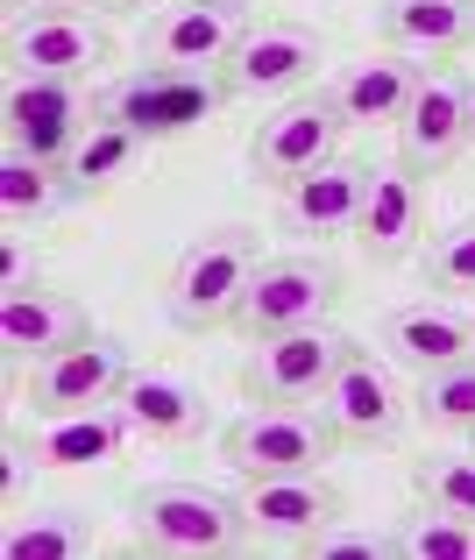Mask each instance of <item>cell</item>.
<instances>
[{
	"instance_id": "cell-1",
	"label": "cell",
	"mask_w": 475,
	"mask_h": 560,
	"mask_svg": "<svg viewBox=\"0 0 475 560\" xmlns=\"http://www.w3.org/2000/svg\"><path fill=\"white\" fill-rule=\"evenodd\" d=\"M248 504L234 490L213 482H150L136 497V525L128 547L136 553H163V560H213V553H242L248 547Z\"/></svg>"
},
{
	"instance_id": "cell-2",
	"label": "cell",
	"mask_w": 475,
	"mask_h": 560,
	"mask_svg": "<svg viewBox=\"0 0 475 560\" xmlns=\"http://www.w3.org/2000/svg\"><path fill=\"white\" fill-rule=\"evenodd\" d=\"M263 270V234L228 220V228H206L199 242H185V256L171 262V284H163V313L177 334H213L234 319L248 277Z\"/></svg>"
},
{
	"instance_id": "cell-3",
	"label": "cell",
	"mask_w": 475,
	"mask_h": 560,
	"mask_svg": "<svg viewBox=\"0 0 475 560\" xmlns=\"http://www.w3.org/2000/svg\"><path fill=\"white\" fill-rule=\"evenodd\" d=\"M220 107H228L220 71H171V65H136L128 79H114V85H100V93H93L100 121L136 128L142 142L192 136V128H206Z\"/></svg>"
},
{
	"instance_id": "cell-4",
	"label": "cell",
	"mask_w": 475,
	"mask_h": 560,
	"mask_svg": "<svg viewBox=\"0 0 475 560\" xmlns=\"http://www.w3.org/2000/svg\"><path fill=\"white\" fill-rule=\"evenodd\" d=\"M397 376H405V370H397L391 355H369V348H355V355L340 362V376L320 390V419H326V433H334V447L383 454V447L405 440L412 390Z\"/></svg>"
},
{
	"instance_id": "cell-5",
	"label": "cell",
	"mask_w": 475,
	"mask_h": 560,
	"mask_svg": "<svg viewBox=\"0 0 475 560\" xmlns=\"http://www.w3.org/2000/svg\"><path fill=\"white\" fill-rule=\"evenodd\" d=\"M340 299H348V277H340L320 248L263 256V270L248 277V291H242L228 327L242 334V341H263V334H291V327H313V319H334Z\"/></svg>"
},
{
	"instance_id": "cell-6",
	"label": "cell",
	"mask_w": 475,
	"mask_h": 560,
	"mask_svg": "<svg viewBox=\"0 0 475 560\" xmlns=\"http://www.w3.org/2000/svg\"><path fill=\"white\" fill-rule=\"evenodd\" d=\"M355 355V341L334 327V319H313V327L291 334H263L242 355V397L248 405H320V390L340 376V362Z\"/></svg>"
},
{
	"instance_id": "cell-7",
	"label": "cell",
	"mask_w": 475,
	"mask_h": 560,
	"mask_svg": "<svg viewBox=\"0 0 475 560\" xmlns=\"http://www.w3.org/2000/svg\"><path fill=\"white\" fill-rule=\"evenodd\" d=\"M220 454L242 482L256 476H313V468L334 462V433H326L320 405H248L234 425H220Z\"/></svg>"
},
{
	"instance_id": "cell-8",
	"label": "cell",
	"mask_w": 475,
	"mask_h": 560,
	"mask_svg": "<svg viewBox=\"0 0 475 560\" xmlns=\"http://www.w3.org/2000/svg\"><path fill=\"white\" fill-rule=\"evenodd\" d=\"M93 100H85V79H43V71H14L8 100H0V136L14 150L43 156V164H71V150L93 128Z\"/></svg>"
},
{
	"instance_id": "cell-9",
	"label": "cell",
	"mask_w": 475,
	"mask_h": 560,
	"mask_svg": "<svg viewBox=\"0 0 475 560\" xmlns=\"http://www.w3.org/2000/svg\"><path fill=\"white\" fill-rule=\"evenodd\" d=\"M326 65V36L305 22H248L242 43L220 65L228 100H291L299 85H313V71Z\"/></svg>"
},
{
	"instance_id": "cell-10",
	"label": "cell",
	"mask_w": 475,
	"mask_h": 560,
	"mask_svg": "<svg viewBox=\"0 0 475 560\" xmlns=\"http://www.w3.org/2000/svg\"><path fill=\"white\" fill-rule=\"evenodd\" d=\"M340 136H348V121H340V107L326 93L313 100H285L277 114H263L256 136H248V171H256L263 185H299L305 171L334 164L340 156Z\"/></svg>"
},
{
	"instance_id": "cell-11",
	"label": "cell",
	"mask_w": 475,
	"mask_h": 560,
	"mask_svg": "<svg viewBox=\"0 0 475 560\" xmlns=\"http://www.w3.org/2000/svg\"><path fill=\"white\" fill-rule=\"evenodd\" d=\"M376 348L397 362L412 383L433 376V370H454V362L475 355V313L462 299H412V305H391L376 319Z\"/></svg>"
},
{
	"instance_id": "cell-12",
	"label": "cell",
	"mask_w": 475,
	"mask_h": 560,
	"mask_svg": "<svg viewBox=\"0 0 475 560\" xmlns=\"http://www.w3.org/2000/svg\"><path fill=\"white\" fill-rule=\"evenodd\" d=\"M128 376H136L128 348L114 341V334H93V341H79V348H65V355L28 370V405H36V419L93 411V405H114V397L128 390Z\"/></svg>"
},
{
	"instance_id": "cell-13",
	"label": "cell",
	"mask_w": 475,
	"mask_h": 560,
	"mask_svg": "<svg viewBox=\"0 0 475 560\" xmlns=\"http://www.w3.org/2000/svg\"><path fill=\"white\" fill-rule=\"evenodd\" d=\"M248 14L242 8H213V0H163L142 22V65H171V71H220L228 50L242 43Z\"/></svg>"
},
{
	"instance_id": "cell-14",
	"label": "cell",
	"mask_w": 475,
	"mask_h": 560,
	"mask_svg": "<svg viewBox=\"0 0 475 560\" xmlns=\"http://www.w3.org/2000/svg\"><path fill=\"white\" fill-rule=\"evenodd\" d=\"M248 504V533L263 539V547H285V553H305V539L326 533L334 518H348V497L334 490V482L320 476H256L242 490Z\"/></svg>"
},
{
	"instance_id": "cell-15",
	"label": "cell",
	"mask_w": 475,
	"mask_h": 560,
	"mask_svg": "<svg viewBox=\"0 0 475 560\" xmlns=\"http://www.w3.org/2000/svg\"><path fill=\"white\" fill-rule=\"evenodd\" d=\"M462 150H468V79L426 71L412 107L397 114V164H405L412 178H440Z\"/></svg>"
},
{
	"instance_id": "cell-16",
	"label": "cell",
	"mask_w": 475,
	"mask_h": 560,
	"mask_svg": "<svg viewBox=\"0 0 475 560\" xmlns=\"http://www.w3.org/2000/svg\"><path fill=\"white\" fill-rule=\"evenodd\" d=\"M355 248L369 256V270H391V262L426 248V191L397 156L369 164V199H362V220H355Z\"/></svg>"
},
{
	"instance_id": "cell-17",
	"label": "cell",
	"mask_w": 475,
	"mask_h": 560,
	"mask_svg": "<svg viewBox=\"0 0 475 560\" xmlns=\"http://www.w3.org/2000/svg\"><path fill=\"white\" fill-rule=\"evenodd\" d=\"M107 57H114L107 28H93L85 14L36 8L28 22H8V65L14 71H43V79H93Z\"/></svg>"
},
{
	"instance_id": "cell-18",
	"label": "cell",
	"mask_w": 475,
	"mask_h": 560,
	"mask_svg": "<svg viewBox=\"0 0 475 560\" xmlns=\"http://www.w3.org/2000/svg\"><path fill=\"white\" fill-rule=\"evenodd\" d=\"M93 341V313H85L79 299H65V291H8L0 299V355H8V370H36V362L65 355V348Z\"/></svg>"
},
{
	"instance_id": "cell-19",
	"label": "cell",
	"mask_w": 475,
	"mask_h": 560,
	"mask_svg": "<svg viewBox=\"0 0 475 560\" xmlns=\"http://www.w3.org/2000/svg\"><path fill=\"white\" fill-rule=\"evenodd\" d=\"M426 85V65L405 50H383V57H362V65H340L326 79V100L340 107L348 128H397V114L412 107V93Z\"/></svg>"
},
{
	"instance_id": "cell-20",
	"label": "cell",
	"mask_w": 475,
	"mask_h": 560,
	"mask_svg": "<svg viewBox=\"0 0 475 560\" xmlns=\"http://www.w3.org/2000/svg\"><path fill=\"white\" fill-rule=\"evenodd\" d=\"M362 199H369V164H348V156H334V164L305 171L299 185H285V206H277V220H285V234L326 242V234H355V220H362Z\"/></svg>"
},
{
	"instance_id": "cell-21",
	"label": "cell",
	"mask_w": 475,
	"mask_h": 560,
	"mask_svg": "<svg viewBox=\"0 0 475 560\" xmlns=\"http://www.w3.org/2000/svg\"><path fill=\"white\" fill-rule=\"evenodd\" d=\"M376 36L405 57H462L475 50V0H376Z\"/></svg>"
},
{
	"instance_id": "cell-22",
	"label": "cell",
	"mask_w": 475,
	"mask_h": 560,
	"mask_svg": "<svg viewBox=\"0 0 475 560\" xmlns=\"http://www.w3.org/2000/svg\"><path fill=\"white\" fill-rule=\"evenodd\" d=\"M128 411H121V397L114 405H93V411H57V419H43L36 433V462L43 468H107V462H121V447H128Z\"/></svg>"
},
{
	"instance_id": "cell-23",
	"label": "cell",
	"mask_w": 475,
	"mask_h": 560,
	"mask_svg": "<svg viewBox=\"0 0 475 560\" xmlns=\"http://www.w3.org/2000/svg\"><path fill=\"white\" fill-rule=\"evenodd\" d=\"M121 411H128V425H136L142 440H192V433H206L199 383H185L171 370H136L128 390H121Z\"/></svg>"
},
{
	"instance_id": "cell-24",
	"label": "cell",
	"mask_w": 475,
	"mask_h": 560,
	"mask_svg": "<svg viewBox=\"0 0 475 560\" xmlns=\"http://www.w3.org/2000/svg\"><path fill=\"white\" fill-rule=\"evenodd\" d=\"M79 199L65 178V164H43V156L28 150H0V213H8V228H43L50 213H65V206Z\"/></svg>"
},
{
	"instance_id": "cell-25",
	"label": "cell",
	"mask_w": 475,
	"mask_h": 560,
	"mask_svg": "<svg viewBox=\"0 0 475 560\" xmlns=\"http://www.w3.org/2000/svg\"><path fill=\"white\" fill-rule=\"evenodd\" d=\"M150 150V142L136 136V128H121V121H93L85 128V142L71 150V164H65V178L79 199H93V191H107V185H121L128 171H136V156Z\"/></svg>"
},
{
	"instance_id": "cell-26",
	"label": "cell",
	"mask_w": 475,
	"mask_h": 560,
	"mask_svg": "<svg viewBox=\"0 0 475 560\" xmlns=\"http://www.w3.org/2000/svg\"><path fill=\"white\" fill-rule=\"evenodd\" d=\"M0 553L8 560H85L93 553V518H79V511H36L28 525H8Z\"/></svg>"
},
{
	"instance_id": "cell-27",
	"label": "cell",
	"mask_w": 475,
	"mask_h": 560,
	"mask_svg": "<svg viewBox=\"0 0 475 560\" xmlns=\"http://www.w3.org/2000/svg\"><path fill=\"white\" fill-rule=\"evenodd\" d=\"M412 419H426L433 433H475V355L412 383Z\"/></svg>"
},
{
	"instance_id": "cell-28",
	"label": "cell",
	"mask_w": 475,
	"mask_h": 560,
	"mask_svg": "<svg viewBox=\"0 0 475 560\" xmlns=\"http://www.w3.org/2000/svg\"><path fill=\"white\" fill-rule=\"evenodd\" d=\"M397 560H475V518L419 504L397 525Z\"/></svg>"
},
{
	"instance_id": "cell-29",
	"label": "cell",
	"mask_w": 475,
	"mask_h": 560,
	"mask_svg": "<svg viewBox=\"0 0 475 560\" xmlns=\"http://www.w3.org/2000/svg\"><path fill=\"white\" fill-rule=\"evenodd\" d=\"M419 262H426V284H433L440 299H475V213L448 220V228L419 248Z\"/></svg>"
},
{
	"instance_id": "cell-30",
	"label": "cell",
	"mask_w": 475,
	"mask_h": 560,
	"mask_svg": "<svg viewBox=\"0 0 475 560\" xmlns=\"http://www.w3.org/2000/svg\"><path fill=\"white\" fill-rule=\"evenodd\" d=\"M412 497L433 511H462L475 518V454H440V462L412 468Z\"/></svg>"
},
{
	"instance_id": "cell-31",
	"label": "cell",
	"mask_w": 475,
	"mask_h": 560,
	"mask_svg": "<svg viewBox=\"0 0 475 560\" xmlns=\"http://www.w3.org/2000/svg\"><path fill=\"white\" fill-rule=\"evenodd\" d=\"M305 553H313V560H397V533H376V525L334 518L326 533L305 539Z\"/></svg>"
},
{
	"instance_id": "cell-32",
	"label": "cell",
	"mask_w": 475,
	"mask_h": 560,
	"mask_svg": "<svg viewBox=\"0 0 475 560\" xmlns=\"http://www.w3.org/2000/svg\"><path fill=\"white\" fill-rule=\"evenodd\" d=\"M36 468H43L36 462V440L8 425V433H0V504H8V511H22V482L36 476Z\"/></svg>"
},
{
	"instance_id": "cell-33",
	"label": "cell",
	"mask_w": 475,
	"mask_h": 560,
	"mask_svg": "<svg viewBox=\"0 0 475 560\" xmlns=\"http://www.w3.org/2000/svg\"><path fill=\"white\" fill-rule=\"evenodd\" d=\"M8 291H36V256L22 248V234L0 242V299H8Z\"/></svg>"
},
{
	"instance_id": "cell-34",
	"label": "cell",
	"mask_w": 475,
	"mask_h": 560,
	"mask_svg": "<svg viewBox=\"0 0 475 560\" xmlns=\"http://www.w3.org/2000/svg\"><path fill=\"white\" fill-rule=\"evenodd\" d=\"M0 14H8V22H28V14H36V0H0Z\"/></svg>"
},
{
	"instance_id": "cell-35",
	"label": "cell",
	"mask_w": 475,
	"mask_h": 560,
	"mask_svg": "<svg viewBox=\"0 0 475 560\" xmlns=\"http://www.w3.org/2000/svg\"><path fill=\"white\" fill-rule=\"evenodd\" d=\"M36 8H57V14H79V8H100V0H36Z\"/></svg>"
},
{
	"instance_id": "cell-36",
	"label": "cell",
	"mask_w": 475,
	"mask_h": 560,
	"mask_svg": "<svg viewBox=\"0 0 475 560\" xmlns=\"http://www.w3.org/2000/svg\"><path fill=\"white\" fill-rule=\"evenodd\" d=\"M100 8H121L128 14V8H163V0H100Z\"/></svg>"
},
{
	"instance_id": "cell-37",
	"label": "cell",
	"mask_w": 475,
	"mask_h": 560,
	"mask_svg": "<svg viewBox=\"0 0 475 560\" xmlns=\"http://www.w3.org/2000/svg\"><path fill=\"white\" fill-rule=\"evenodd\" d=\"M468 142H475V79H468Z\"/></svg>"
},
{
	"instance_id": "cell-38",
	"label": "cell",
	"mask_w": 475,
	"mask_h": 560,
	"mask_svg": "<svg viewBox=\"0 0 475 560\" xmlns=\"http://www.w3.org/2000/svg\"><path fill=\"white\" fill-rule=\"evenodd\" d=\"M213 8H242V14H248V0H213Z\"/></svg>"
}]
</instances>
